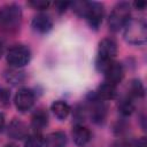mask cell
Segmentation results:
<instances>
[{
  "label": "cell",
  "instance_id": "cell-1",
  "mask_svg": "<svg viewBox=\"0 0 147 147\" xmlns=\"http://www.w3.org/2000/svg\"><path fill=\"white\" fill-rule=\"evenodd\" d=\"M72 11L79 17L85 18L92 30H99L105 17V6L96 1H74L71 2Z\"/></svg>",
  "mask_w": 147,
  "mask_h": 147
},
{
  "label": "cell",
  "instance_id": "cell-2",
  "mask_svg": "<svg viewBox=\"0 0 147 147\" xmlns=\"http://www.w3.org/2000/svg\"><path fill=\"white\" fill-rule=\"evenodd\" d=\"M23 21V13L20 5L15 2L6 3L0 7V32L15 34L20 31Z\"/></svg>",
  "mask_w": 147,
  "mask_h": 147
},
{
  "label": "cell",
  "instance_id": "cell-3",
  "mask_svg": "<svg viewBox=\"0 0 147 147\" xmlns=\"http://www.w3.org/2000/svg\"><path fill=\"white\" fill-rule=\"evenodd\" d=\"M122 30L125 41L130 45L140 46L147 41V24L141 17H131Z\"/></svg>",
  "mask_w": 147,
  "mask_h": 147
},
{
  "label": "cell",
  "instance_id": "cell-4",
  "mask_svg": "<svg viewBox=\"0 0 147 147\" xmlns=\"http://www.w3.org/2000/svg\"><path fill=\"white\" fill-rule=\"evenodd\" d=\"M118 48L116 41L110 37H105L99 41L98 52L95 56V68L99 72H102L105 68L113 61L117 55Z\"/></svg>",
  "mask_w": 147,
  "mask_h": 147
},
{
  "label": "cell",
  "instance_id": "cell-5",
  "mask_svg": "<svg viewBox=\"0 0 147 147\" xmlns=\"http://www.w3.org/2000/svg\"><path fill=\"white\" fill-rule=\"evenodd\" d=\"M86 113L90 121L95 125H102L105 124L107 116H108V106L107 102L100 100L96 98L94 92H88L86 95Z\"/></svg>",
  "mask_w": 147,
  "mask_h": 147
},
{
  "label": "cell",
  "instance_id": "cell-6",
  "mask_svg": "<svg viewBox=\"0 0 147 147\" xmlns=\"http://www.w3.org/2000/svg\"><path fill=\"white\" fill-rule=\"evenodd\" d=\"M131 3L126 1L117 2L113 7L107 21L108 28L111 32H118L124 28V25L131 18Z\"/></svg>",
  "mask_w": 147,
  "mask_h": 147
},
{
  "label": "cell",
  "instance_id": "cell-7",
  "mask_svg": "<svg viewBox=\"0 0 147 147\" xmlns=\"http://www.w3.org/2000/svg\"><path fill=\"white\" fill-rule=\"evenodd\" d=\"M32 53L28 45L14 44L6 52V61L9 67L22 69L31 61Z\"/></svg>",
  "mask_w": 147,
  "mask_h": 147
},
{
  "label": "cell",
  "instance_id": "cell-8",
  "mask_svg": "<svg viewBox=\"0 0 147 147\" xmlns=\"http://www.w3.org/2000/svg\"><path fill=\"white\" fill-rule=\"evenodd\" d=\"M34 102H36V93L33 90L28 87L20 88L14 96L15 108L20 113H28L29 110H31L32 107L34 106Z\"/></svg>",
  "mask_w": 147,
  "mask_h": 147
},
{
  "label": "cell",
  "instance_id": "cell-9",
  "mask_svg": "<svg viewBox=\"0 0 147 147\" xmlns=\"http://www.w3.org/2000/svg\"><path fill=\"white\" fill-rule=\"evenodd\" d=\"M103 76H105V82H108L115 86H117L124 78L125 75V70H124V65L121 62L117 61H113L110 62L105 70L102 71Z\"/></svg>",
  "mask_w": 147,
  "mask_h": 147
},
{
  "label": "cell",
  "instance_id": "cell-10",
  "mask_svg": "<svg viewBox=\"0 0 147 147\" xmlns=\"http://www.w3.org/2000/svg\"><path fill=\"white\" fill-rule=\"evenodd\" d=\"M7 136L13 140H25L26 137L30 134L29 126L26 123L18 118H14L9 122V124L6 126Z\"/></svg>",
  "mask_w": 147,
  "mask_h": 147
},
{
  "label": "cell",
  "instance_id": "cell-11",
  "mask_svg": "<svg viewBox=\"0 0 147 147\" xmlns=\"http://www.w3.org/2000/svg\"><path fill=\"white\" fill-rule=\"evenodd\" d=\"M53 20L46 13H38L32 17L31 28L38 34H47L53 29Z\"/></svg>",
  "mask_w": 147,
  "mask_h": 147
},
{
  "label": "cell",
  "instance_id": "cell-12",
  "mask_svg": "<svg viewBox=\"0 0 147 147\" xmlns=\"http://www.w3.org/2000/svg\"><path fill=\"white\" fill-rule=\"evenodd\" d=\"M71 136L77 147H85L92 139L91 130L84 124H75L71 131Z\"/></svg>",
  "mask_w": 147,
  "mask_h": 147
},
{
  "label": "cell",
  "instance_id": "cell-13",
  "mask_svg": "<svg viewBox=\"0 0 147 147\" xmlns=\"http://www.w3.org/2000/svg\"><path fill=\"white\" fill-rule=\"evenodd\" d=\"M49 116L44 107H38L33 110L31 115V129L33 132H40L48 125Z\"/></svg>",
  "mask_w": 147,
  "mask_h": 147
},
{
  "label": "cell",
  "instance_id": "cell-14",
  "mask_svg": "<svg viewBox=\"0 0 147 147\" xmlns=\"http://www.w3.org/2000/svg\"><path fill=\"white\" fill-rule=\"evenodd\" d=\"M93 92L96 95V98L107 102V101L116 99V96H117V86H115V85H113L108 82H103Z\"/></svg>",
  "mask_w": 147,
  "mask_h": 147
},
{
  "label": "cell",
  "instance_id": "cell-15",
  "mask_svg": "<svg viewBox=\"0 0 147 147\" xmlns=\"http://www.w3.org/2000/svg\"><path fill=\"white\" fill-rule=\"evenodd\" d=\"M3 78L8 84H10L13 86H18V85H21L25 82L26 74L22 69L9 67L8 69H6L3 71Z\"/></svg>",
  "mask_w": 147,
  "mask_h": 147
},
{
  "label": "cell",
  "instance_id": "cell-16",
  "mask_svg": "<svg viewBox=\"0 0 147 147\" xmlns=\"http://www.w3.org/2000/svg\"><path fill=\"white\" fill-rule=\"evenodd\" d=\"M117 110L122 117L124 118L130 117L136 110V100L129 96L127 94H124L123 96L119 98L117 102Z\"/></svg>",
  "mask_w": 147,
  "mask_h": 147
},
{
  "label": "cell",
  "instance_id": "cell-17",
  "mask_svg": "<svg viewBox=\"0 0 147 147\" xmlns=\"http://www.w3.org/2000/svg\"><path fill=\"white\" fill-rule=\"evenodd\" d=\"M67 134L63 131L51 132L44 139V147H67Z\"/></svg>",
  "mask_w": 147,
  "mask_h": 147
},
{
  "label": "cell",
  "instance_id": "cell-18",
  "mask_svg": "<svg viewBox=\"0 0 147 147\" xmlns=\"http://www.w3.org/2000/svg\"><path fill=\"white\" fill-rule=\"evenodd\" d=\"M51 111L59 121H64L70 115L71 107L64 100H56L51 105Z\"/></svg>",
  "mask_w": 147,
  "mask_h": 147
},
{
  "label": "cell",
  "instance_id": "cell-19",
  "mask_svg": "<svg viewBox=\"0 0 147 147\" xmlns=\"http://www.w3.org/2000/svg\"><path fill=\"white\" fill-rule=\"evenodd\" d=\"M145 85L144 83L141 82V79L139 78H133L130 80L129 85H127V92L126 94L129 96H131L132 99L134 100H138V99H142L145 96Z\"/></svg>",
  "mask_w": 147,
  "mask_h": 147
},
{
  "label": "cell",
  "instance_id": "cell-20",
  "mask_svg": "<svg viewBox=\"0 0 147 147\" xmlns=\"http://www.w3.org/2000/svg\"><path fill=\"white\" fill-rule=\"evenodd\" d=\"M44 139L45 137L40 132H32L24 140L23 147H44Z\"/></svg>",
  "mask_w": 147,
  "mask_h": 147
},
{
  "label": "cell",
  "instance_id": "cell-21",
  "mask_svg": "<svg viewBox=\"0 0 147 147\" xmlns=\"http://www.w3.org/2000/svg\"><path fill=\"white\" fill-rule=\"evenodd\" d=\"M130 130V125L129 123L125 121L124 117H122L121 119H117L114 124H113V132L116 137L121 138V137H125L126 133Z\"/></svg>",
  "mask_w": 147,
  "mask_h": 147
},
{
  "label": "cell",
  "instance_id": "cell-22",
  "mask_svg": "<svg viewBox=\"0 0 147 147\" xmlns=\"http://www.w3.org/2000/svg\"><path fill=\"white\" fill-rule=\"evenodd\" d=\"M72 118L75 119V124H83V122L87 118V113L85 105H76L72 113Z\"/></svg>",
  "mask_w": 147,
  "mask_h": 147
},
{
  "label": "cell",
  "instance_id": "cell-23",
  "mask_svg": "<svg viewBox=\"0 0 147 147\" xmlns=\"http://www.w3.org/2000/svg\"><path fill=\"white\" fill-rule=\"evenodd\" d=\"M51 5L52 3L49 1H44V0H30V1H28V6L38 10L39 13H44V10L48 9Z\"/></svg>",
  "mask_w": 147,
  "mask_h": 147
},
{
  "label": "cell",
  "instance_id": "cell-24",
  "mask_svg": "<svg viewBox=\"0 0 147 147\" xmlns=\"http://www.w3.org/2000/svg\"><path fill=\"white\" fill-rule=\"evenodd\" d=\"M10 91L7 87L0 86V106L1 107H8L10 105Z\"/></svg>",
  "mask_w": 147,
  "mask_h": 147
},
{
  "label": "cell",
  "instance_id": "cell-25",
  "mask_svg": "<svg viewBox=\"0 0 147 147\" xmlns=\"http://www.w3.org/2000/svg\"><path fill=\"white\" fill-rule=\"evenodd\" d=\"M110 147H132V140L126 139V137H121L114 140Z\"/></svg>",
  "mask_w": 147,
  "mask_h": 147
},
{
  "label": "cell",
  "instance_id": "cell-26",
  "mask_svg": "<svg viewBox=\"0 0 147 147\" xmlns=\"http://www.w3.org/2000/svg\"><path fill=\"white\" fill-rule=\"evenodd\" d=\"M70 5L71 2H67V1H59V2H55L54 3V7H55V10L57 14H64L68 9H70Z\"/></svg>",
  "mask_w": 147,
  "mask_h": 147
},
{
  "label": "cell",
  "instance_id": "cell-27",
  "mask_svg": "<svg viewBox=\"0 0 147 147\" xmlns=\"http://www.w3.org/2000/svg\"><path fill=\"white\" fill-rule=\"evenodd\" d=\"M131 7H133L136 10L142 11V10L146 9V7H147V2L144 1V0H138V1H134V2L131 5Z\"/></svg>",
  "mask_w": 147,
  "mask_h": 147
},
{
  "label": "cell",
  "instance_id": "cell-28",
  "mask_svg": "<svg viewBox=\"0 0 147 147\" xmlns=\"http://www.w3.org/2000/svg\"><path fill=\"white\" fill-rule=\"evenodd\" d=\"M132 147H147L146 137H140L132 141Z\"/></svg>",
  "mask_w": 147,
  "mask_h": 147
},
{
  "label": "cell",
  "instance_id": "cell-29",
  "mask_svg": "<svg viewBox=\"0 0 147 147\" xmlns=\"http://www.w3.org/2000/svg\"><path fill=\"white\" fill-rule=\"evenodd\" d=\"M6 117L2 111H0V132H2L6 129Z\"/></svg>",
  "mask_w": 147,
  "mask_h": 147
},
{
  "label": "cell",
  "instance_id": "cell-30",
  "mask_svg": "<svg viewBox=\"0 0 147 147\" xmlns=\"http://www.w3.org/2000/svg\"><path fill=\"white\" fill-rule=\"evenodd\" d=\"M3 53H5V42H3V40L0 38V59H1V56L3 55Z\"/></svg>",
  "mask_w": 147,
  "mask_h": 147
},
{
  "label": "cell",
  "instance_id": "cell-31",
  "mask_svg": "<svg viewBox=\"0 0 147 147\" xmlns=\"http://www.w3.org/2000/svg\"><path fill=\"white\" fill-rule=\"evenodd\" d=\"M3 147H18L15 142H8V144H6Z\"/></svg>",
  "mask_w": 147,
  "mask_h": 147
}]
</instances>
